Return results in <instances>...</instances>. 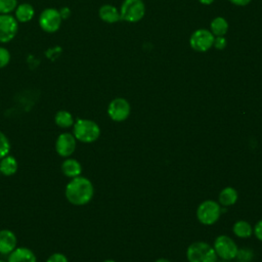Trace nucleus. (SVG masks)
Returning <instances> with one entry per match:
<instances>
[{"label":"nucleus","mask_w":262,"mask_h":262,"mask_svg":"<svg viewBox=\"0 0 262 262\" xmlns=\"http://www.w3.org/2000/svg\"><path fill=\"white\" fill-rule=\"evenodd\" d=\"M17 171V162L12 156H5L0 160V173L5 176H11Z\"/></svg>","instance_id":"nucleus-17"},{"label":"nucleus","mask_w":262,"mask_h":262,"mask_svg":"<svg viewBox=\"0 0 262 262\" xmlns=\"http://www.w3.org/2000/svg\"><path fill=\"white\" fill-rule=\"evenodd\" d=\"M189 262H216L215 250L204 242H195L191 244L186 252Z\"/></svg>","instance_id":"nucleus-3"},{"label":"nucleus","mask_w":262,"mask_h":262,"mask_svg":"<svg viewBox=\"0 0 262 262\" xmlns=\"http://www.w3.org/2000/svg\"><path fill=\"white\" fill-rule=\"evenodd\" d=\"M10 61V52L5 48L0 46V69L5 68Z\"/></svg>","instance_id":"nucleus-25"},{"label":"nucleus","mask_w":262,"mask_h":262,"mask_svg":"<svg viewBox=\"0 0 262 262\" xmlns=\"http://www.w3.org/2000/svg\"><path fill=\"white\" fill-rule=\"evenodd\" d=\"M14 13V17L18 23H28L34 17L35 10L33 5H31L30 3H21L17 5Z\"/></svg>","instance_id":"nucleus-16"},{"label":"nucleus","mask_w":262,"mask_h":262,"mask_svg":"<svg viewBox=\"0 0 262 262\" xmlns=\"http://www.w3.org/2000/svg\"><path fill=\"white\" fill-rule=\"evenodd\" d=\"M7 262H37L35 254L28 248H15L10 254Z\"/></svg>","instance_id":"nucleus-13"},{"label":"nucleus","mask_w":262,"mask_h":262,"mask_svg":"<svg viewBox=\"0 0 262 262\" xmlns=\"http://www.w3.org/2000/svg\"><path fill=\"white\" fill-rule=\"evenodd\" d=\"M214 38L215 36L211 33V31L207 29H199L191 34L189 45L195 51L205 52L213 46Z\"/></svg>","instance_id":"nucleus-7"},{"label":"nucleus","mask_w":262,"mask_h":262,"mask_svg":"<svg viewBox=\"0 0 262 262\" xmlns=\"http://www.w3.org/2000/svg\"><path fill=\"white\" fill-rule=\"evenodd\" d=\"M254 232H255V235L258 237V239L262 241V220H260V221L255 225Z\"/></svg>","instance_id":"nucleus-28"},{"label":"nucleus","mask_w":262,"mask_h":262,"mask_svg":"<svg viewBox=\"0 0 262 262\" xmlns=\"http://www.w3.org/2000/svg\"><path fill=\"white\" fill-rule=\"evenodd\" d=\"M61 171L66 176H68L70 178H74V177L81 175L82 166L77 160L69 158L62 162Z\"/></svg>","instance_id":"nucleus-15"},{"label":"nucleus","mask_w":262,"mask_h":262,"mask_svg":"<svg viewBox=\"0 0 262 262\" xmlns=\"http://www.w3.org/2000/svg\"><path fill=\"white\" fill-rule=\"evenodd\" d=\"M17 0H0V14H9L17 7Z\"/></svg>","instance_id":"nucleus-22"},{"label":"nucleus","mask_w":262,"mask_h":262,"mask_svg":"<svg viewBox=\"0 0 262 262\" xmlns=\"http://www.w3.org/2000/svg\"><path fill=\"white\" fill-rule=\"evenodd\" d=\"M156 262H169V261L166 260V259H159V260H157Z\"/></svg>","instance_id":"nucleus-32"},{"label":"nucleus","mask_w":262,"mask_h":262,"mask_svg":"<svg viewBox=\"0 0 262 262\" xmlns=\"http://www.w3.org/2000/svg\"><path fill=\"white\" fill-rule=\"evenodd\" d=\"M103 262H115L114 260H105V261H103Z\"/></svg>","instance_id":"nucleus-33"},{"label":"nucleus","mask_w":262,"mask_h":262,"mask_svg":"<svg viewBox=\"0 0 262 262\" xmlns=\"http://www.w3.org/2000/svg\"><path fill=\"white\" fill-rule=\"evenodd\" d=\"M54 122L55 124L62 128V129H67V128H70L74 125V118L72 116V114L68 111H58L56 114H55V117H54Z\"/></svg>","instance_id":"nucleus-19"},{"label":"nucleus","mask_w":262,"mask_h":262,"mask_svg":"<svg viewBox=\"0 0 262 262\" xmlns=\"http://www.w3.org/2000/svg\"><path fill=\"white\" fill-rule=\"evenodd\" d=\"M94 188L91 181L83 176H77L66 186L67 200L76 206H82L89 203L93 196Z\"/></svg>","instance_id":"nucleus-1"},{"label":"nucleus","mask_w":262,"mask_h":262,"mask_svg":"<svg viewBox=\"0 0 262 262\" xmlns=\"http://www.w3.org/2000/svg\"><path fill=\"white\" fill-rule=\"evenodd\" d=\"M46 262H69L67 257L61 253H54L52 254Z\"/></svg>","instance_id":"nucleus-27"},{"label":"nucleus","mask_w":262,"mask_h":262,"mask_svg":"<svg viewBox=\"0 0 262 262\" xmlns=\"http://www.w3.org/2000/svg\"><path fill=\"white\" fill-rule=\"evenodd\" d=\"M0 262H7V261H4V260H0Z\"/></svg>","instance_id":"nucleus-34"},{"label":"nucleus","mask_w":262,"mask_h":262,"mask_svg":"<svg viewBox=\"0 0 262 262\" xmlns=\"http://www.w3.org/2000/svg\"><path fill=\"white\" fill-rule=\"evenodd\" d=\"M221 210L219 205L214 201H205L203 202L196 211L198 219L201 221V223L206 225H211L215 223L219 216H220Z\"/></svg>","instance_id":"nucleus-6"},{"label":"nucleus","mask_w":262,"mask_h":262,"mask_svg":"<svg viewBox=\"0 0 262 262\" xmlns=\"http://www.w3.org/2000/svg\"><path fill=\"white\" fill-rule=\"evenodd\" d=\"M228 1L237 6H245L251 2V0H228Z\"/></svg>","instance_id":"nucleus-30"},{"label":"nucleus","mask_w":262,"mask_h":262,"mask_svg":"<svg viewBox=\"0 0 262 262\" xmlns=\"http://www.w3.org/2000/svg\"><path fill=\"white\" fill-rule=\"evenodd\" d=\"M235 257H237V260L239 262H250L253 258V252L250 251L249 249H242L237 251Z\"/></svg>","instance_id":"nucleus-24"},{"label":"nucleus","mask_w":262,"mask_h":262,"mask_svg":"<svg viewBox=\"0 0 262 262\" xmlns=\"http://www.w3.org/2000/svg\"><path fill=\"white\" fill-rule=\"evenodd\" d=\"M0 174H1V173H0Z\"/></svg>","instance_id":"nucleus-35"},{"label":"nucleus","mask_w":262,"mask_h":262,"mask_svg":"<svg viewBox=\"0 0 262 262\" xmlns=\"http://www.w3.org/2000/svg\"><path fill=\"white\" fill-rule=\"evenodd\" d=\"M39 26L46 33L56 32L61 25L62 18L59 11L55 8H45L39 15Z\"/></svg>","instance_id":"nucleus-5"},{"label":"nucleus","mask_w":262,"mask_h":262,"mask_svg":"<svg viewBox=\"0 0 262 262\" xmlns=\"http://www.w3.org/2000/svg\"><path fill=\"white\" fill-rule=\"evenodd\" d=\"M10 150V143L4 133L0 131V160L8 155Z\"/></svg>","instance_id":"nucleus-23"},{"label":"nucleus","mask_w":262,"mask_h":262,"mask_svg":"<svg viewBox=\"0 0 262 262\" xmlns=\"http://www.w3.org/2000/svg\"><path fill=\"white\" fill-rule=\"evenodd\" d=\"M233 232L239 237H249L252 234V228L246 221H237L233 225Z\"/></svg>","instance_id":"nucleus-21"},{"label":"nucleus","mask_w":262,"mask_h":262,"mask_svg":"<svg viewBox=\"0 0 262 262\" xmlns=\"http://www.w3.org/2000/svg\"><path fill=\"white\" fill-rule=\"evenodd\" d=\"M98 15L100 19L108 24H114V23H117L119 19H121L119 10L114 5H111V4L102 5L98 10Z\"/></svg>","instance_id":"nucleus-14"},{"label":"nucleus","mask_w":262,"mask_h":262,"mask_svg":"<svg viewBox=\"0 0 262 262\" xmlns=\"http://www.w3.org/2000/svg\"><path fill=\"white\" fill-rule=\"evenodd\" d=\"M76 138L74 134L71 133H61L55 141V150L56 152L63 158L70 157L76 149Z\"/></svg>","instance_id":"nucleus-11"},{"label":"nucleus","mask_w":262,"mask_h":262,"mask_svg":"<svg viewBox=\"0 0 262 262\" xmlns=\"http://www.w3.org/2000/svg\"><path fill=\"white\" fill-rule=\"evenodd\" d=\"M74 136L77 140L85 143L95 141L100 135V129L98 125L91 120L78 119L74 123Z\"/></svg>","instance_id":"nucleus-2"},{"label":"nucleus","mask_w":262,"mask_h":262,"mask_svg":"<svg viewBox=\"0 0 262 262\" xmlns=\"http://www.w3.org/2000/svg\"><path fill=\"white\" fill-rule=\"evenodd\" d=\"M58 11H59V14H60L62 19L69 18L71 16V13H72V11H71V9L69 7H61Z\"/></svg>","instance_id":"nucleus-29"},{"label":"nucleus","mask_w":262,"mask_h":262,"mask_svg":"<svg viewBox=\"0 0 262 262\" xmlns=\"http://www.w3.org/2000/svg\"><path fill=\"white\" fill-rule=\"evenodd\" d=\"M237 200V192L232 187H225L219 194V202L223 206L233 205Z\"/></svg>","instance_id":"nucleus-20"},{"label":"nucleus","mask_w":262,"mask_h":262,"mask_svg":"<svg viewBox=\"0 0 262 262\" xmlns=\"http://www.w3.org/2000/svg\"><path fill=\"white\" fill-rule=\"evenodd\" d=\"M213 46L218 50L224 49L226 47V39L224 38V36H216L214 38Z\"/></svg>","instance_id":"nucleus-26"},{"label":"nucleus","mask_w":262,"mask_h":262,"mask_svg":"<svg viewBox=\"0 0 262 262\" xmlns=\"http://www.w3.org/2000/svg\"><path fill=\"white\" fill-rule=\"evenodd\" d=\"M199 1L204 5H209V4H212L214 2V0H199Z\"/></svg>","instance_id":"nucleus-31"},{"label":"nucleus","mask_w":262,"mask_h":262,"mask_svg":"<svg viewBox=\"0 0 262 262\" xmlns=\"http://www.w3.org/2000/svg\"><path fill=\"white\" fill-rule=\"evenodd\" d=\"M16 236L11 230H0V254L9 255L16 248Z\"/></svg>","instance_id":"nucleus-12"},{"label":"nucleus","mask_w":262,"mask_h":262,"mask_svg":"<svg viewBox=\"0 0 262 262\" xmlns=\"http://www.w3.org/2000/svg\"><path fill=\"white\" fill-rule=\"evenodd\" d=\"M145 13V6L142 0H124L120 9L121 19L129 23L139 21Z\"/></svg>","instance_id":"nucleus-4"},{"label":"nucleus","mask_w":262,"mask_h":262,"mask_svg":"<svg viewBox=\"0 0 262 262\" xmlns=\"http://www.w3.org/2000/svg\"><path fill=\"white\" fill-rule=\"evenodd\" d=\"M210 29L214 36H224L228 30V23L224 17L217 16L211 21Z\"/></svg>","instance_id":"nucleus-18"},{"label":"nucleus","mask_w":262,"mask_h":262,"mask_svg":"<svg viewBox=\"0 0 262 262\" xmlns=\"http://www.w3.org/2000/svg\"><path fill=\"white\" fill-rule=\"evenodd\" d=\"M18 31V21L10 14H0V43L14 39Z\"/></svg>","instance_id":"nucleus-8"},{"label":"nucleus","mask_w":262,"mask_h":262,"mask_svg":"<svg viewBox=\"0 0 262 262\" xmlns=\"http://www.w3.org/2000/svg\"><path fill=\"white\" fill-rule=\"evenodd\" d=\"M107 114L112 120L122 122L126 120L130 114V104L125 98H115L108 104Z\"/></svg>","instance_id":"nucleus-10"},{"label":"nucleus","mask_w":262,"mask_h":262,"mask_svg":"<svg viewBox=\"0 0 262 262\" xmlns=\"http://www.w3.org/2000/svg\"><path fill=\"white\" fill-rule=\"evenodd\" d=\"M214 250L216 254L224 260H231L235 258L238 251L234 242L226 235H220L216 238Z\"/></svg>","instance_id":"nucleus-9"}]
</instances>
